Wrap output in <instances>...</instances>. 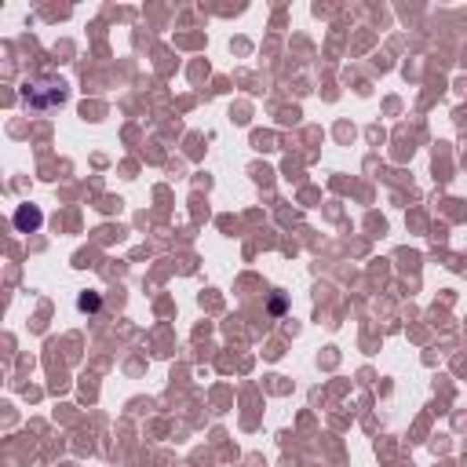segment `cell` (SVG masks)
Instances as JSON below:
<instances>
[{
  "instance_id": "6da1fadb",
  "label": "cell",
  "mask_w": 467,
  "mask_h": 467,
  "mask_svg": "<svg viewBox=\"0 0 467 467\" xmlns=\"http://www.w3.org/2000/svg\"><path fill=\"white\" fill-rule=\"evenodd\" d=\"M22 102L29 106V110H55V106H62L66 102V85L62 81H55V77H45V81H33V85H26L22 88Z\"/></svg>"
},
{
  "instance_id": "7a4b0ae2",
  "label": "cell",
  "mask_w": 467,
  "mask_h": 467,
  "mask_svg": "<svg viewBox=\"0 0 467 467\" xmlns=\"http://www.w3.org/2000/svg\"><path fill=\"white\" fill-rule=\"evenodd\" d=\"M41 223H45V216L37 212L33 205H22V209L15 212V226H19V230H26V234H29V230H37Z\"/></svg>"
},
{
  "instance_id": "3957f363",
  "label": "cell",
  "mask_w": 467,
  "mask_h": 467,
  "mask_svg": "<svg viewBox=\"0 0 467 467\" xmlns=\"http://www.w3.org/2000/svg\"><path fill=\"white\" fill-rule=\"evenodd\" d=\"M77 307H81V310H99V296H95V292H85L81 299H77Z\"/></svg>"
}]
</instances>
